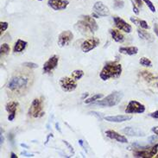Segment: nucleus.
I'll return each mask as SVG.
<instances>
[{
	"mask_svg": "<svg viewBox=\"0 0 158 158\" xmlns=\"http://www.w3.org/2000/svg\"><path fill=\"white\" fill-rule=\"evenodd\" d=\"M122 74V65L117 61H110L102 68L99 77L104 81L111 78H118Z\"/></svg>",
	"mask_w": 158,
	"mask_h": 158,
	"instance_id": "nucleus-1",
	"label": "nucleus"
},
{
	"mask_svg": "<svg viewBox=\"0 0 158 158\" xmlns=\"http://www.w3.org/2000/svg\"><path fill=\"white\" fill-rule=\"evenodd\" d=\"M124 97V93L119 91H115L109 94L108 96L105 97L101 100H98L96 102H93L92 105L94 106H99L104 107H112L115 106H118Z\"/></svg>",
	"mask_w": 158,
	"mask_h": 158,
	"instance_id": "nucleus-2",
	"label": "nucleus"
},
{
	"mask_svg": "<svg viewBox=\"0 0 158 158\" xmlns=\"http://www.w3.org/2000/svg\"><path fill=\"white\" fill-rule=\"evenodd\" d=\"M45 112L43 111V100L42 99H35L29 109V115L34 119L42 118Z\"/></svg>",
	"mask_w": 158,
	"mask_h": 158,
	"instance_id": "nucleus-3",
	"label": "nucleus"
},
{
	"mask_svg": "<svg viewBox=\"0 0 158 158\" xmlns=\"http://www.w3.org/2000/svg\"><path fill=\"white\" fill-rule=\"evenodd\" d=\"M28 84V79L23 76H15L11 78L8 83V88L11 91H17L24 88Z\"/></svg>",
	"mask_w": 158,
	"mask_h": 158,
	"instance_id": "nucleus-4",
	"label": "nucleus"
},
{
	"mask_svg": "<svg viewBox=\"0 0 158 158\" xmlns=\"http://www.w3.org/2000/svg\"><path fill=\"white\" fill-rule=\"evenodd\" d=\"M158 151V143H156L152 147H148L146 149H139L133 153L135 157H143V158H150L154 157Z\"/></svg>",
	"mask_w": 158,
	"mask_h": 158,
	"instance_id": "nucleus-5",
	"label": "nucleus"
},
{
	"mask_svg": "<svg viewBox=\"0 0 158 158\" xmlns=\"http://www.w3.org/2000/svg\"><path fill=\"white\" fill-rule=\"evenodd\" d=\"M59 84L64 92H73L77 88L76 80L73 77H63L60 79Z\"/></svg>",
	"mask_w": 158,
	"mask_h": 158,
	"instance_id": "nucleus-6",
	"label": "nucleus"
},
{
	"mask_svg": "<svg viewBox=\"0 0 158 158\" xmlns=\"http://www.w3.org/2000/svg\"><path fill=\"white\" fill-rule=\"evenodd\" d=\"M145 111V106L139 103L138 101L136 100H130L128 103L125 113L126 114H131V113H143Z\"/></svg>",
	"mask_w": 158,
	"mask_h": 158,
	"instance_id": "nucleus-7",
	"label": "nucleus"
},
{
	"mask_svg": "<svg viewBox=\"0 0 158 158\" xmlns=\"http://www.w3.org/2000/svg\"><path fill=\"white\" fill-rule=\"evenodd\" d=\"M99 43H100V41L97 37H92V38L87 39L81 44V50L84 53H88L91 50L97 48L99 45Z\"/></svg>",
	"mask_w": 158,
	"mask_h": 158,
	"instance_id": "nucleus-8",
	"label": "nucleus"
},
{
	"mask_svg": "<svg viewBox=\"0 0 158 158\" xmlns=\"http://www.w3.org/2000/svg\"><path fill=\"white\" fill-rule=\"evenodd\" d=\"M58 62H59V57L57 55L51 56L43 65V68H42L43 73L44 74H50L51 72H53L57 68Z\"/></svg>",
	"mask_w": 158,
	"mask_h": 158,
	"instance_id": "nucleus-9",
	"label": "nucleus"
},
{
	"mask_svg": "<svg viewBox=\"0 0 158 158\" xmlns=\"http://www.w3.org/2000/svg\"><path fill=\"white\" fill-rule=\"evenodd\" d=\"M74 38V34L69 30L62 31L58 36V45L60 48H63L68 45Z\"/></svg>",
	"mask_w": 158,
	"mask_h": 158,
	"instance_id": "nucleus-10",
	"label": "nucleus"
},
{
	"mask_svg": "<svg viewBox=\"0 0 158 158\" xmlns=\"http://www.w3.org/2000/svg\"><path fill=\"white\" fill-rule=\"evenodd\" d=\"M113 22L115 26L119 29V30H122L127 34H130L132 31V28L131 26L128 23H126L124 19H122L121 17H113Z\"/></svg>",
	"mask_w": 158,
	"mask_h": 158,
	"instance_id": "nucleus-11",
	"label": "nucleus"
},
{
	"mask_svg": "<svg viewBox=\"0 0 158 158\" xmlns=\"http://www.w3.org/2000/svg\"><path fill=\"white\" fill-rule=\"evenodd\" d=\"M68 4V0H48V5L54 10H65Z\"/></svg>",
	"mask_w": 158,
	"mask_h": 158,
	"instance_id": "nucleus-12",
	"label": "nucleus"
},
{
	"mask_svg": "<svg viewBox=\"0 0 158 158\" xmlns=\"http://www.w3.org/2000/svg\"><path fill=\"white\" fill-rule=\"evenodd\" d=\"M81 22L84 23V25L90 30V32H95L99 29V26L96 23V21L90 16H82Z\"/></svg>",
	"mask_w": 158,
	"mask_h": 158,
	"instance_id": "nucleus-13",
	"label": "nucleus"
},
{
	"mask_svg": "<svg viewBox=\"0 0 158 158\" xmlns=\"http://www.w3.org/2000/svg\"><path fill=\"white\" fill-rule=\"evenodd\" d=\"M18 106H19V104L17 101H10V102H8L6 104L5 110L9 113V116H8V120L9 121H13L14 120L15 117H16L17 109Z\"/></svg>",
	"mask_w": 158,
	"mask_h": 158,
	"instance_id": "nucleus-14",
	"label": "nucleus"
},
{
	"mask_svg": "<svg viewBox=\"0 0 158 158\" xmlns=\"http://www.w3.org/2000/svg\"><path fill=\"white\" fill-rule=\"evenodd\" d=\"M93 10L99 17H107L110 15V10L102 2H96L93 5Z\"/></svg>",
	"mask_w": 158,
	"mask_h": 158,
	"instance_id": "nucleus-15",
	"label": "nucleus"
},
{
	"mask_svg": "<svg viewBox=\"0 0 158 158\" xmlns=\"http://www.w3.org/2000/svg\"><path fill=\"white\" fill-rule=\"evenodd\" d=\"M106 137L109 138L116 140V141H118L119 143H128V140H127V138H126L125 136L120 135V134H119L118 132H116V131H114V130H106Z\"/></svg>",
	"mask_w": 158,
	"mask_h": 158,
	"instance_id": "nucleus-16",
	"label": "nucleus"
},
{
	"mask_svg": "<svg viewBox=\"0 0 158 158\" xmlns=\"http://www.w3.org/2000/svg\"><path fill=\"white\" fill-rule=\"evenodd\" d=\"M123 133H125V135H128L130 137H144L145 133L137 128H132V127H125L121 130Z\"/></svg>",
	"mask_w": 158,
	"mask_h": 158,
	"instance_id": "nucleus-17",
	"label": "nucleus"
},
{
	"mask_svg": "<svg viewBox=\"0 0 158 158\" xmlns=\"http://www.w3.org/2000/svg\"><path fill=\"white\" fill-rule=\"evenodd\" d=\"M105 120L111 123H123L132 119V116L129 115H117V116H106L104 118Z\"/></svg>",
	"mask_w": 158,
	"mask_h": 158,
	"instance_id": "nucleus-18",
	"label": "nucleus"
},
{
	"mask_svg": "<svg viewBox=\"0 0 158 158\" xmlns=\"http://www.w3.org/2000/svg\"><path fill=\"white\" fill-rule=\"evenodd\" d=\"M119 52L124 55H134L138 53V49L137 47L131 46V47H120L119 48Z\"/></svg>",
	"mask_w": 158,
	"mask_h": 158,
	"instance_id": "nucleus-19",
	"label": "nucleus"
},
{
	"mask_svg": "<svg viewBox=\"0 0 158 158\" xmlns=\"http://www.w3.org/2000/svg\"><path fill=\"white\" fill-rule=\"evenodd\" d=\"M27 44H28V42H27L26 41L18 39L16 42V43H15V45H14L13 51H14L15 53H21V52H23V50L26 49Z\"/></svg>",
	"mask_w": 158,
	"mask_h": 158,
	"instance_id": "nucleus-20",
	"label": "nucleus"
},
{
	"mask_svg": "<svg viewBox=\"0 0 158 158\" xmlns=\"http://www.w3.org/2000/svg\"><path fill=\"white\" fill-rule=\"evenodd\" d=\"M110 34L112 37V39L114 40L116 42H123L125 41V36L122 33H120V31L118 30H110Z\"/></svg>",
	"mask_w": 158,
	"mask_h": 158,
	"instance_id": "nucleus-21",
	"label": "nucleus"
},
{
	"mask_svg": "<svg viewBox=\"0 0 158 158\" xmlns=\"http://www.w3.org/2000/svg\"><path fill=\"white\" fill-rule=\"evenodd\" d=\"M138 34L139 37L140 38H142V39L143 40H146V41H148V42H153V37H152V36L148 33L147 31H145V30H138Z\"/></svg>",
	"mask_w": 158,
	"mask_h": 158,
	"instance_id": "nucleus-22",
	"label": "nucleus"
},
{
	"mask_svg": "<svg viewBox=\"0 0 158 158\" xmlns=\"http://www.w3.org/2000/svg\"><path fill=\"white\" fill-rule=\"evenodd\" d=\"M140 74L142 75V77L143 79L147 80V81H152V80L158 78V75H155V74H151L150 72H148V71H142Z\"/></svg>",
	"mask_w": 158,
	"mask_h": 158,
	"instance_id": "nucleus-23",
	"label": "nucleus"
},
{
	"mask_svg": "<svg viewBox=\"0 0 158 158\" xmlns=\"http://www.w3.org/2000/svg\"><path fill=\"white\" fill-rule=\"evenodd\" d=\"M104 96H103V94L102 93H98V94H94L93 96H92L91 98H89V99H86L85 100V103L86 104H91V103H93V102H95L96 100H99L101 98H103Z\"/></svg>",
	"mask_w": 158,
	"mask_h": 158,
	"instance_id": "nucleus-24",
	"label": "nucleus"
},
{
	"mask_svg": "<svg viewBox=\"0 0 158 158\" xmlns=\"http://www.w3.org/2000/svg\"><path fill=\"white\" fill-rule=\"evenodd\" d=\"M84 75V72L82 70H74L72 72V77L75 80H79Z\"/></svg>",
	"mask_w": 158,
	"mask_h": 158,
	"instance_id": "nucleus-25",
	"label": "nucleus"
},
{
	"mask_svg": "<svg viewBox=\"0 0 158 158\" xmlns=\"http://www.w3.org/2000/svg\"><path fill=\"white\" fill-rule=\"evenodd\" d=\"M139 63L142 65V66H143V67H146V68H150V67H152V62H151V60L148 58H146V57H142L140 60H139Z\"/></svg>",
	"mask_w": 158,
	"mask_h": 158,
	"instance_id": "nucleus-26",
	"label": "nucleus"
},
{
	"mask_svg": "<svg viewBox=\"0 0 158 158\" xmlns=\"http://www.w3.org/2000/svg\"><path fill=\"white\" fill-rule=\"evenodd\" d=\"M10 48L9 46V44L7 43H3L0 47V52H1V55H7L10 52Z\"/></svg>",
	"mask_w": 158,
	"mask_h": 158,
	"instance_id": "nucleus-27",
	"label": "nucleus"
},
{
	"mask_svg": "<svg viewBox=\"0 0 158 158\" xmlns=\"http://www.w3.org/2000/svg\"><path fill=\"white\" fill-rule=\"evenodd\" d=\"M146 4H147V6L149 7V9L151 10V12H153V13H155L157 10H156V7H155V5L152 4V2L150 1V0H143Z\"/></svg>",
	"mask_w": 158,
	"mask_h": 158,
	"instance_id": "nucleus-28",
	"label": "nucleus"
},
{
	"mask_svg": "<svg viewBox=\"0 0 158 158\" xmlns=\"http://www.w3.org/2000/svg\"><path fill=\"white\" fill-rule=\"evenodd\" d=\"M138 26H140L143 30H149V26L148 25L147 22L144 21V20L138 19Z\"/></svg>",
	"mask_w": 158,
	"mask_h": 158,
	"instance_id": "nucleus-29",
	"label": "nucleus"
},
{
	"mask_svg": "<svg viewBox=\"0 0 158 158\" xmlns=\"http://www.w3.org/2000/svg\"><path fill=\"white\" fill-rule=\"evenodd\" d=\"M9 27V23L7 22H1L0 23V31H1V35L8 29Z\"/></svg>",
	"mask_w": 158,
	"mask_h": 158,
	"instance_id": "nucleus-30",
	"label": "nucleus"
},
{
	"mask_svg": "<svg viewBox=\"0 0 158 158\" xmlns=\"http://www.w3.org/2000/svg\"><path fill=\"white\" fill-rule=\"evenodd\" d=\"M23 66H24L26 68H38V65L36 63H34V62H24L23 64Z\"/></svg>",
	"mask_w": 158,
	"mask_h": 158,
	"instance_id": "nucleus-31",
	"label": "nucleus"
},
{
	"mask_svg": "<svg viewBox=\"0 0 158 158\" xmlns=\"http://www.w3.org/2000/svg\"><path fill=\"white\" fill-rule=\"evenodd\" d=\"M124 5H125V4L122 0H115L114 1V6L117 9H122L124 7Z\"/></svg>",
	"mask_w": 158,
	"mask_h": 158,
	"instance_id": "nucleus-32",
	"label": "nucleus"
},
{
	"mask_svg": "<svg viewBox=\"0 0 158 158\" xmlns=\"http://www.w3.org/2000/svg\"><path fill=\"white\" fill-rule=\"evenodd\" d=\"M62 142H63V143H65V145H66V146H67V147L68 148V149H69L70 151H71V152L73 153V155H74V148H73V146H72V145L70 144V143H68V141H65V140H63Z\"/></svg>",
	"mask_w": 158,
	"mask_h": 158,
	"instance_id": "nucleus-33",
	"label": "nucleus"
},
{
	"mask_svg": "<svg viewBox=\"0 0 158 158\" xmlns=\"http://www.w3.org/2000/svg\"><path fill=\"white\" fill-rule=\"evenodd\" d=\"M148 141L149 143H155L158 141V135H154V136H151L148 138Z\"/></svg>",
	"mask_w": 158,
	"mask_h": 158,
	"instance_id": "nucleus-34",
	"label": "nucleus"
},
{
	"mask_svg": "<svg viewBox=\"0 0 158 158\" xmlns=\"http://www.w3.org/2000/svg\"><path fill=\"white\" fill-rule=\"evenodd\" d=\"M89 114H91V115H92V116H95V117L98 119H99V120H102V117H101L100 113H99V112H96V111H90Z\"/></svg>",
	"mask_w": 158,
	"mask_h": 158,
	"instance_id": "nucleus-35",
	"label": "nucleus"
},
{
	"mask_svg": "<svg viewBox=\"0 0 158 158\" xmlns=\"http://www.w3.org/2000/svg\"><path fill=\"white\" fill-rule=\"evenodd\" d=\"M131 3H132V8H133V11H134V13H135L136 15H138L139 14L138 8L137 7V5H136L133 2H131Z\"/></svg>",
	"mask_w": 158,
	"mask_h": 158,
	"instance_id": "nucleus-36",
	"label": "nucleus"
},
{
	"mask_svg": "<svg viewBox=\"0 0 158 158\" xmlns=\"http://www.w3.org/2000/svg\"><path fill=\"white\" fill-rule=\"evenodd\" d=\"M149 116H150L151 118H153V119H158V111H156L150 113Z\"/></svg>",
	"mask_w": 158,
	"mask_h": 158,
	"instance_id": "nucleus-37",
	"label": "nucleus"
},
{
	"mask_svg": "<svg viewBox=\"0 0 158 158\" xmlns=\"http://www.w3.org/2000/svg\"><path fill=\"white\" fill-rule=\"evenodd\" d=\"M22 155H23L24 157H34V155L33 154H29V153H27L26 151H23V152H22L21 153Z\"/></svg>",
	"mask_w": 158,
	"mask_h": 158,
	"instance_id": "nucleus-38",
	"label": "nucleus"
},
{
	"mask_svg": "<svg viewBox=\"0 0 158 158\" xmlns=\"http://www.w3.org/2000/svg\"><path fill=\"white\" fill-rule=\"evenodd\" d=\"M154 32H155V34H156V35L158 36V24L157 23H155V24H154Z\"/></svg>",
	"mask_w": 158,
	"mask_h": 158,
	"instance_id": "nucleus-39",
	"label": "nucleus"
},
{
	"mask_svg": "<svg viewBox=\"0 0 158 158\" xmlns=\"http://www.w3.org/2000/svg\"><path fill=\"white\" fill-rule=\"evenodd\" d=\"M151 130H152V132H154L156 135H158V126L153 127V128L151 129Z\"/></svg>",
	"mask_w": 158,
	"mask_h": 158,
	"instance_id": "nucleus-40",
	"label": "nucleus"
},
{
	"mask_svg": "<svg viewBox=\"0 0 158 158\" xmlns=\"http://www.w3.org/2000/svg\"><path fill=\"white\" fill-rule=\"evenodd\" d=\"M136 1V3L138 4V5L139 7H142V5H143V0H135Z\"/></svg>",
	"mask_w": 158,
	"mask_h": 158,
	"instance_id": "nucleus-41",
	"label": "nucleus"
},
{
	"mask_svg": "<svg viewBox=\"0 0 158 158\" xmlns=\"http://www.w3.org/2000/svg\"><path fill=\"white\" fill-rule=\"evenodd\" d=\"M55 128H56V130L59 131L60 133H62V131H61V130H60V125L59 123H56L55 124Z\"/></svg>",
	"mask_w": 158,
	"mask_h": 158,
	"instance_id": "nucleus-42",
	"label": "nucleus"
},
{
	"mask_svg": "<svg viewBox=\"0 0 158 158\" xmlns=\"http://www.w3.org/2000/svg\"><path fill=\"white\" fill-rule=\"evenodd\" d=\"M10 157L11 158H17V156L14 153V152H11L10 153Z\"/></svg>",
	"mask_w": 158,
	"mask_h": 158,
	"instance_id": "nucleus-43",
	"label": "nucleus"
},
{
	"mask_svg": "<svg viewBox=\"0 0 158 158\" xmlns=\"http://www.w3.org/2000/svg\"><path fill=\"white\" fill-rule=\"evenodd\" d=\"M4 137H3V134L1 133V135H0V143H1V144H3V143H4Z\"/></svg>",
	"mask_w": 158,
	"mask_h": 158,
	"instance_id": "nucleus-44",
	"label": "nucleus"
},
{
	"mask_svg": "<svg viewBox=\"0 0 158 158\" xmlns=\"http://www.w3.org/2000/svg\"><path fill=\"white\" fill-rule=\"evenodd\" d=\"M21 146H22L23 148L29 149V146H28V145H26V144H24V143H21Z\"/></svg>",
	"mask_w": 158,
	"mask_h": 158,
	"instance_id": "nucleus-45",
	"label": "nucleus"
},
{
	"mask_svg": "<svg viewBox=\"0 0 158 158\" xmlns=\"http://www.w3.org/2000/svg\"><path fill=\"white\" fill-rule=\"evenodd\" d=\"M79 143L81 147H84V144H83V141H82V140H79Z\"/></svg>",
	"mask_w": 158,
	"mask_h": 158,
	"instance_id": "nucleus-46",
	"label": "nucleus"
},
{
	"mask_svg": "<svg viewBox=\"0 0 158 158\" xmlns=\"http://www.w3.org/2000/svg\"><path fill=\"white\" fill-rule=\"evenodd\" d=\"M87 96H88V93H87V92H86V93H84V94H83L82 99H85V98H87Z\"/></svg>",
	"mask_w": 158,
	"mask_h": 158,
	"instance_id": "nucleus-47",
	"label": "nucleus"
},
{
	"mask_svg": "<svg viewBox=\"0 0 158 158\" xmlns=\"http://www.w3.org/2000/svg\"><path fill=\"white\" fill-rule=\"evenodd\" d=\"M38 1H42V0H38Z\"/></svg>",
	"mask_w": 158,
	"mask_h": 158,
	"instance_id": "nucleus-48",
	"label": "nucleus"
},
{
	"mask_svg": "<svg viewBox=\"0 0 158 158\" xmlns=\"http://www.w3.org/2000/svg\"><path fill=\"white\" fill-rule=\"evenodd\" d=\"M157 157V158H158V156H157V157Z\"/></svg>",
	"mask_w": 158,
	"mask_h": 158,
	"instance_id": "nucleus-49",
	"label": "nucleus"
}]
</instances>
